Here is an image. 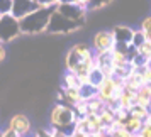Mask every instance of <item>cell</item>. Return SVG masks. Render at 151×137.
<instances>
[{"instance_id":"6da1fadb","label":"cell","mask_w":151,"mask_h":137,"mask_svg":"<svg viewBox=\"0 0 151 137\" xmlns=\"http://www.w3.org/2000/svg\"><path fill=\"white\" fill-rule=\"evenodd\" d=\"M55 10H56V7H39L32 14H29L27 17L21 19L22 34L36 36V34H41V32H46Z\"/></svg>"},{"instance_id":"7a4b0ae2","label":"cell","mask_w":151,"mask_h":137,"mask_svg":"<svg viewBox=\"0 0 151 137\" xmlns=\"http://www.w3.org/2000/svg\"><path fill=\"white\" fill-rule=\"evenodd\" d=\"M76 120H78V115H76L75 108L65 103H56L49 112V125L66 132L68 136L75 130Z\"/></svg>"},{"instance_id":"3957f363","label":"cell","mask_w":151,"mask_h":137,"mask_svg":"<svg viewBox=\"0 0 151 137\" xmlns=\"http://www.w3.org/2000/svg\"><path fill=\"white\" fill-rule=\"evenodd\" d=\"M87 63H93L95 64V53L93 49L90 48L88 44L85 42H78L75 46H71L66 53V58H65V68L66 71H75L78 66L82 64H87Z\"/></svg>"},{"instance_id":"277c9868","label":"cell","mask_w":151,"mask_h":137,"mask_svg":"<svg viewBox=\"0 0 151 137\" xmlns=\"http://www.w3.org/2000/svg\"><path fill=\"white\" fill-rule=\"evenodd\" d=\"M22 34L21 21L15 19L12 14L2 15L0 19V42H10Z\"/></svg>"},{"instance_id":"5b68a950","label":"cell","mask_w":151,"mask_h":137,"mask_svg":"<svg viewBox=\"0 0 151 137\" xmlns=\"http://www.w3.org/2000/svg\"><path fill=\"white\" fill-rule=\"evenodd\" d=\"M80 26H82V24L70 21L66 17H63L58 10H55V14H53L51 21H49L48 32H51V34H71V32L78 31Z\"/></svg>"},{"instance_id":"8992f818","label":"cell","mask_w":151,"mask_h":137,"mask_svg":"<svg viewBox=\"0 0 151 137\" xmlns=\"http://www.w3.org/2000/svg\"><path fill=\"white\" fill-rule=\"evenodd\" d=\"M117 48L116 39L112 31H99L95 32L93 39H92V49L93 53H109Z\"/></svg>"},{"instance_id":"52a82bcc","label":"cell","mask_w":151,"mask_h":137,"mask_svg":"<svg viewBox=\"0 0 151 137\" xmlns=\"http://www.w3.org/2000/svg\"><path fill=\"white\" fill-rule=\"evenodd\" d=\"M7 129L15 132L17 136H21V137H32L34 136V134H31L32 132V123L29 120V117L24 115V113H15V115L10 117Z\"/></svg>"},{"instance_id":"ba28073f","label":"cell","mask_w":151,"mask_h":137,"mask_svg":"<svg viewBox=\"0 0 151 137\" xmlns=\"http://www.w3.org/2000/svg\"><path fill=\"white\" fill-rule=\"evenodd\" d=\"M56 10L63 17H66V19H70V21H73V22H78V24H83L85 17H87V12H88V9L80 7L76 4H71V2H61L56 7Z\"/></svg>"},{"instance_id":"9c48e42d","label":"cell","mask_w":151,"mask_h":137,"mask_svg":"<svg viewBox=\"0 0 151 137\" xmlns=\"http://www.w3.org/2000/svg\"><path fill=\"white\" fill-rule=\"evenodd\" d=\"M41 7L39 4H37V0H14V4H12V15H14L15 19H24V17H27L29 14H32L34 10Z\"/></svg>"},{"instance_id":"30bf717a","label":"cell","mask_w":151,"mask_h":137,"mask_svg":"<svg viewBox=\"0 0 151 137\" xmlns=\"http://www.w3.org/2000/svg\"><path fill=\"white\" fill-rule=\"evenodd\" d=\"M134 31L136 29L129 27V26H116V27L112 29V34H114L117 48H131L132 46Z\"/></svg>"},{"instance_id":"8fae6325","label":"cell","mask_w":151,"mask_h":137,"mask_svg":"<svg viewBox=\"0 0 151 137\" xmlns=\"http://www.w3.org/2000/svg\"><path fill=\"white\" fill-rule=\"evenodd\" d=\"M95 68H99L105 76L116 75V63H114L112 51H109V53H95Z\"/></svg>"},{"instance_id":"7c38bea8","label":"cell","mask_w":151,"mask_h":137,"mask_svg":"<svg viewBox=\"0 0 151 137\" xmlns=\"http://www.w3.org/2000/svg\"><path fill=\"white\" fill-rule=\"evenodd\" d=\"M58 98L61 100V103L70 105V107H75L76 103H80L83 100L80 90H76V88H61V91H60Z\"/></svg>"},{"instance_id":"4fadbf2b","label":"cell","mask_w":151,"mask_h":137,"mask_svg":"<svg viewBox=\"0 0 151 137\" xmlns=\"http://www.w3.org/2000/svg\"><path fill=\"white\" fill-rule=\"evenodd\" d=\"M134 105H136V91L124 88L121 96H119V107L124 110H127V112H131V108Z\"/></svg>"},{"instance_id":"5bb4252c","label":"cell","mask_w":151,"mask_h":137,"mask_svg":"<svg viewBox=\"0 0 151 137\" xmlns=\"http://www.w3.org/2000/svg\"><path fill=\"white\" fill-rule=\"evenodd\" d=\"M136 103L146 108H151V85H143L136 91Z\"/></svg>"},{"instance_id":"9a60e30c","label":"cell","mask_w":151,"mask_h":137,"mask_svg":"<svg viewBox=\"0 0 151 137\" xmlns=\"http://www.w3.org/2000/svg\"><path fill=\"white\" fill-rule=\"evenodd\" d=\"M144 127V120H139V118H136V117H127L126 120H124V129L129 130L131 134H134V136H137L141 130H143Z\"/></svg>"},{"instance_id":"2e32d148","label":"cell","mask_w":151,"mask_h":137,"mask_svg":"<svg viewBox=\"0 0 151 137\" xmlns=\"http://www.w3.org/2000/svg\"><path fill=\"white\" fill-rule=\"evenodd\" d=\"M63 88H76V90H80L82 88V81H80V78H78L75 73L66 71V73L63 75Z\"/></svg>"},{"instance_id":"e0dca14e","label":"cell","mask_w":151,"mask_h":137,"mask_svg":"<svg viewBox=\"0 0 151 137\" xmlns=\"http://www.w3.org/2000/svg\"><path fill=\"white\" fill-rule=\"evenodd\" d=\"M150 113H151V110L150 108H146V107H141V105H134L132 108H131V112H129V115L131 117H136V118H139V120H148V117H150Z\"/></svg>"},{"instance_id":"ac0fdd59","label":"cell","mask_w":151,"mask_h":137,"mask_svg":"<svg viewBox=\"0 0 151 137\" xmlns=\"http://www.w3.org/2000/svg\"><path fill=\"white\" fill-rule=\"evenodd\" d=\"M105 78H107V76L104 75L100 69L93 68V69H92V73H90V76H88V85H92V86L99 88V86L104 83V80H105Z\"/></svg>"},{"instance_id":"d6986e66","label":"cell","mask_w":151,"mask_h":137,"mask_svg":"<svg viewBox=\"0 0 151 137\" xmlns=\"http://www.w3.org/2000/svg\"><path fill=\"white\" fill-rule=\"evenodd\" d=\"M80 93H82V98L85 102H90V100H93L97 98V88L95 86H92V85H82V88H80Z\"/></svg>"},{"instance_id":"ffe728a7","label":"cell","mask_w":151,"mask_h":137,"mask_svg":"<svg viewBox=\"0 0 151 137\" xmlns=\"http://www.w3.org/2000/svg\"><path fill=\"white\" fill-rule=\"evenodd\" d=\"M99 115H100V118H102V122L105 123V125H112V123L116 122V110H114V108L105 107Z\"/></svg>"},{"instance_id":"44dd1931","label":"cell","mask_w":151,"mask_h":137,"mask_svg":"<svg viewBox=\"0 0 151 137\" xmlns=\"http://www.w3.org/2000/svg\"><path fill=\"white\" fill-rule=\"evenodd\" d=\"M104 108H105V103L100 102L99 98H93L88 102V113H100Z\"/></svg>"},{"instance_id":"7402d4cb","label":"cell","mask_w":151,"mask_h":137,"mask_svg":"<svg viewBox=\"0 0 151 137\" xmlns=\"http://www.w3.org/2000/svg\"><path fill=\"white\" fill-rule=\"evenodd\" d=\"M136 71L141 75V78H143V83L144 85H151V66H139V68H136Z\"/></svg>"},{"instance_id":"603a6c76","label":"cell","mask_w":151,"mask_h":137,"mask_svg":"<svg viewBox=\"0 0 151 137\" xmlns=\"http://www.w3.org/2000/svg\"><path fill=\"white\" fill-rule=\"evenodd\" d=\"M139 29L144 32V37H146V41L151 42V15L150 17H146L143 22H141V26H139Z\"/></svg>"},{"instance_id":"cb8c5ba5","label":"cell","mask_w":151,"mask_h":137,"mask_svg":"<svg viewBox=\"0 0 151 137\" xmlns=\"http://www.w3.org/2000/svg\"><path fill=\"white\" fill-rule=\"evenodd\" d=\"M144 42H146V37H144V32L141 31V29H136L134 31V37H132V46L134 48H141Z\"/></svg>"},{"instance_id":"d4e9b609","label":"cell","mask_w":151,"mask_h":137,"mask_svg":"<svg viewBox=\"0 0 151 137\" xmlns=\"http://www.w3.org/2000/svg\"><path fill=\"white\" fill-rule=\"evenodd\" d=\"M73 108H75L78 118H80V117H87L88 115V102H85V100H82L80 103H76Z\"/></svg>"},{"instance_id":"484cf974","label":"cell","mask_w":151,"mask_h":137,"mask_svg":"<svg viewBox=\"0 0 151 137\" xmlns=\"http://www.w3.org/2000/svg\"><path fill=\"white\" fill-rule=\"evenodd\" d=\"M137 54L143 56L146 61H150V59H151V42L146 41L141 48H137Z\"/></svg>"},{"instance_id":"4316f807","label":"cell","mask_w":151,"mask_h":137,"mask_svg":"<svg viewBox=\"0 0 151 137\" xmlns=\"http://www.w3.org/2000/svg\"><path fill=\"white\" fill-rule=\"evenodd\" d=\"M12 4L14 0H0V15L12 14Z\"/></svg>"},{"instance_id":"83f0119b","label":"cell","mask_w":151,"mask_h":137,"mask_svg":"<svg viewBox=\"0 0 151 137\" xmlns=\"http://www.w3.org/2000/svg\"><path fill=\"white\" fill-rule=\"evenodd\" d=\"M109 2H110V0H92L88 10H93V9H102V7H105Z\"/></svg>"},{"instance_id":"f1b7e54d","label":"cell","mask_w":151,"mask_h":137,"mask_svg":"<svg viewBox=\"0 0 151 137\" xmlns=\"http://www.w3.org/2000/svg\"><path fill=\"white\" fill-rule=\"evenodd\" d=\"M61 0H37V4L41 7H58Z\"/></svg>"},{"instance_id":"f546056e","label":"cell","mask_w":151,"mask_h":137,"mask_svg":"<svg viewBox=\"0 0 151 137\" xmlns=\"http://www.w3.org/2000/svg\"><path fill=\"white\" fill-rule=\"evenodd\" d=\"M61 2H71V4H76V5L85 7V9H88L90 4H92V0H61ZM61 2H60V4H61Z\"/></svg>"},{"instance_id":"4dcf8cb0","label":"cell","mask_w":151,"mask_h":137,"mask_svg":"<svg viewBox=\"0 0 151 137\" xmlns=\"http://www.w3.org/2000/svg\"><path fill=\"white\" fill-rule=\"evenodd\" d=\"M70 137H90V134L88 132H85V130H78V129H75L71 134H70Z\"/></svg>"},{"instance_id":"1f68e13d","label":"cell","mask_w":151,"mask_h":137,"mask_svg":"<svg viewBox=\"0 0 151 137\" xmlns=\"http://www.w3.org/2000/svg\"><path fill=\"white\" fill-rule=\"evenodd\" d=\"M5 58H7V49L4 46V42H0V63L5 61Z\"/></svg>"},{"instance_id":"d6a6232c","label":"cell","mask_w":151,"mask_h":137,"mask_svg":"<svg viewBox=\"0 0 151 137\" xmlns=\"http://www.w3.org/2000/svg\"><path fill=\"white\" fill-rule=\"evenodd\" d=\"M146 122H150V123H151V113H150V117H148V120H146Z\"/></svg>"},{"instance_id":"836d02e7","label":"cell","mask_w":151,"mask_h":137,"mask_svg":"<svg viewBox=\"0 0 151 137\" xmlns=\"http://www.w3.org/2000/svg\"><path fill=\"white\" fill-rule=\"evenodd\" d=\"M136 137H141V136H136Z\"/></svg>"},{"instance_id":"e575fe53","label":"cell","mask_w":151,"mask_h":137,"mask_svg":"<svg viewBox=\"0 0 151 137\" xmlns=\"http://www.w3.org/2000/svg\"><path fill=\"white\" fill-rule=\"evenodd\" d=\"M0 19H2V15H0Z\"/></svg>"},{"instance_id":"d590c367","label":"cell","mask_w":151,"mask_h":137,"mask_svg":"<svg viewBox=\"0 0 151 137\" xmlns=\"http://www.w3.org/2000/svg\"><path fill=\"white\" fill-rule=\"evenodd\" d=\"M32 137H36V136H32Z\"/></svg>"}]
</instances>
